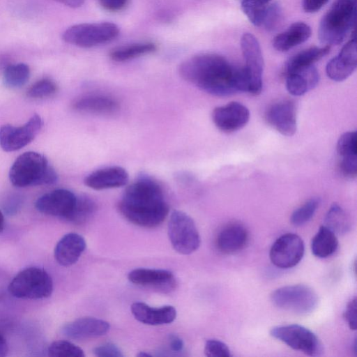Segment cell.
<instances>
[{"mask_svg": "<svg viewBox=\"0 0 357 357\" xmlns=\"http://www.w3.org/2000/svg\"><path fill=\"white\" fill-rule=\"evenodd\" d=\"M8 176L10 183L18 188L51 185L58 179L46 157L35 151L20 155L10 167Z\"/></svg>", "mask_w": 357, "mask_h": 357, "instance_id": "3957f363", "label": "cell"}, {"mask_svg": "<svg viewBox=\"0 0 357 357\" xmlns=\"http://www.w3.org/2000/svg\"><path fill=\"white\" fill-rule=\"evenodd\" d=\"M60 3L67 6L70 8H77L81 6L84 0H54Z\"/></svg>", "mask_w": 357, "mask_h": 357, "instance_id": "f6af8a7d", "label": "cell"}, {"mask_svg": "<svg viewBox=\"0 0 357 357\" xmlns=\"http://www.w3.org/2000/svg\"><path fill=\"white\" fill-rule=\"evenodd\" d=\"M336 148L340 158L357 155L356 131H349L343 133L337 141Z\"/></svg>", "mask_w": 357, "mask_h": 357, "instance_id": "e575fe53", "label": "cell"}, {"mask_svg": "<svg viewBox=\"0 0 357 357\" xmlns=\"http://www.w3.org/2000/svg\"><path fill=\"white\" fill-rule=\"evenodd\" d=\"M57 90L56 84L48 78L42 79L35 82L26 91L29 97L43 98L55 93Z\"/></svg>", "mask_w": 357, "mask_h": 357, "instance_id": "d590c367", "label": "cell"}, {"mask_svg": "<svg viewBox=\"0 0 357 357\" xmlns=\"http://www.w3.org/2000/svg\"><path fill=\"white\" fill-rule=\"evenodd\" d=\"M29 67L23 63L11 64L5 68L3 83L9 89H17L24 85L29 79Z\"/></svg>", "mask_w": 357, "mask_h": 357, "instance_id": "f546056e", "label": "cell"}, {"mask_svg": "<svg viewBox=\"0 0 357 357\" xmlns=\"http://www.w3.org/2000/svg\"><path fill=\"white\" fill-rule=\"evenodd\" d=\"M329 0H302V7L305 12L313 13L321 9Z\"/></svg>", "mask_w": 357, "mask_h": 357, "instance_id": "b9f144b4", "label": "cell"}, {"mask_svg": "<svg viewBox=\"0 0 357 357\" xmlns=\"http://www.w3.org/2000/svg\"><path fill=\"white\" fill-rule=\"evenodd\" d=\"M266 120L278 132L292 136L297 129L296 107L290 100L278 101L271 105L265 114Z\"/></svg>", "mask_w": 357, "mask_h": 357, "instance_id": "9a60e30c", "label": "cell"}, {"mask_svg": "<svg viewBox=\"0 0 357 357\" xmlns=\"http://www.w3.org/2000/svg\"><path fill=\"white\" fill-rule=\"evenodd\" d=\"M331 46L311 47L293 56L286 66V74L313 66L314 63L328 54Z\"/></svg>", "mask_w": 357, "mask_h": 357, "instance_id": "4316f807", "label": "cell"}, {"mask_svg": "<svg viewBox=\"0 0 357 357\" xmlns=\"http://www.w3.org/2000/svg\"><path fill=\"white\" fill-rule=\"evenodd\" d=\"M138 356H140V357H143V356H151L150 354H147V353H145V352H141L140 354H139L137 355Z\"/></svg>", "mask_w": 357, "mask_h": 357, "instance_id": "c3c4849f", "label": "cell"}, {"mask_svg": "<svg viewBox=\"0 0 357 357\" xmlns=\"http://www.w3.org/2000/svg\"><path fill=\"white\" fill-rule=\"evenodd\" d=\"M134 317L141 323L157 326L172 323L176 317V310L171 305L153 307L144 303L135 302L130 307Z\"/></svg>", "mask_w": 357, "mask_h": 357, "instance_id": "44dd1931", "label": "cell"}, {"mask_svg": "<svg viewBox=\"0 0 357 357\" xmlns=\"http://www.w3.org/2000/svg\"><path fill=\"white\" fill-rule=\"evenodd\" d=\"M47 353L52 357H84L83 350L66 340L53 342L48 347Z\"/></svg>", "mask_w": 357, "mask_h": 357, "instance_id": "836d02e7", "label": "cell"}, {"mask_svg": "<svg viewBox=\"0 0 357 357\" xmlns=\"http://www.w3.org/2000/svg\"><path fill=\"white\" fill-rule=\"evenodd\" d=\"M128 278L141 286L169 288L174 284L173 273L163 269L137 268L128 273Z\"/></svg>", "mask_w": 357, "mask_h": 357, "instance_id": "d4e9b609", "label": "cell"}, {"mask_svg": "<svg viewBox=\"0 0 357 357\" xmlns=\"http://www.w3.org/2000/svg\"><path fill=\"white\" fill-rule=\"evenodd\" d=\"M343 317L349 328L356 331L357 327L356 297H354L348 302L343 313Z\"/></svg>", "mask_w": 357, "mask_h": 357, "instance_id": "ab89813d", "label": "cell"}, {"mask_svg": "<svg viewBox=\"0 0 357 357\" xmlns=\"http://www.w3.org/2000/svg\"><path fill=\"white\" fill-rule=\"evenodd\" d=\"M271 335L291 349L310 356H318L323 353V345L317 336L307 328L298 324L275 326Z\"/></svg>", "mask_w": 357, "mask_h": 357, "instance_id": "9c48e42d", "label": "cell"}, {"mask_svg": "<svg viewBox=\"0 0 357 357\" xmlns=\"http://www.w3.org/2000/svg\"><path fill=\"white\" fill-rule=\"evenodd\" d=\"M271 300L277 307L298 315L310 314L318 304L317 293L304 284L280 287L272 292Z\"/></svg>", "mask_w": 357, "mask_h": 357, "instance_id": "8992f818", "label": "cell"}, {"mask_svg": "<svg viewBox=\"0 0 357 357\" xmlns=\"http://www.w3.org/2000/svg\"><path fill=\"white\" fill-rule=\"evenodd\" d=\"M118 208L130 222L149 228L160 225L169 213L161 187L148 177H141L128 186Z\"/></svg>", "mask_w": 357, "mask_h": 357, "instance_id": "7a4b0ae2", "label": "cell"}, {"mask_svg": "<svg viewBox=\"0 0 357 357\" xmlns=\"http://www.w3.org/2000/svg\"><path fill=\"white\" fill-rule=\"evenodd\" d=\"M324 225L331 229L336 235L348 233L351 228L349 216L337 204H333L327 211Z\"/></svg>", "mask_w": 357, "mask_h": 357, "instance_id": "83f0119b", "label": "cell"}, {"mask_svg": "<svg viewBox=\"0 0 357 357\" xmlns=\"http://www.w3.org/2000/svg\"><path fill=\"white\" fill-rule=\"evenodd\" d=\"M319 75L314 66L286 74V88L294 96H300L318 84Z\"/></svg>", "mask_w": 357, "mask_h": 357, "instance_id": "603a6c76", "label": "cell"}, {"mask_svg": "<svg viewBox=\"0 0 357 357\" xmlns=\"http://www.w3.org/2000/svg\"><path fill=\"white\" fill-rule=\"evenodd\" d=\"M77 196L66 189H56L38 198L36 208L41 213L66 220L72 212Z\"/></svg>", "mask_w": 357, "mask_h": 357, "instance_id": "5bb4252c", "label": "cell"}, {"mask_svg": "<svg viewBox=\"0 0 357 357\" xmlns=\"http://www.w3.org/2000/svg\"><path fill=\"white\" fill-rule=\"evenodd\" d=\"M8 351L6 340L3 335L0 333V357L6 356Z\"/></svg>", "mask_w": 357, "mask_h": 357, "instance_id": "bcb514c9", "label": "cell"}, {"mask_svg": "<svg viewBox=\"0 0 357 357\" xmlns=\"http://www.w3.org/2000/svg\"><path fill=\"white\" fill-rule=\"evenodd\" d=\"M10 294L23 299H41L49 297L53 291L50 275L43 268L29 267L19 272L8 286Z\"/></svg>", "mask_w": 357, "mask_h": 357, "instance_id": "5b68a950", "label": "cell"}, {"mask_svg": "<svg viewBox=\"0 0 357 357\" xmlns=\"http://www.w3.org/2000/svg\"><path fill=\"white\" fill-rule=\"evenodd\" d=\"M181 77L203 91L224 97L236 92H248V84L243 68H236L216 54H201L181 63Z\"/></svg>", "mask_w": 357, "mask_h": 357, "instance_id": "6da1fadb", "label": "cell"}, {"mask_svg": "<svg viewBox=\"0 0 357 357\" xmlns=\"http://www.w3.org/2000/svg\"><path fill=\"white\" fill-rule=\"evenodd\" d=\"M249 234L247 229L239 223H230L218 233L215 244L220 252L233 254L243 250L247 245Z\"/></svg>", "mask_w": 357, "mask_h": 357, "instance_id": "d6986e66", "label": "cell"}, {"mask_svg": "<svg viewBox=\"0 0 357 357\" xmlns=\"http://www.w3.org/2000/svg\"><path fill=\"white\" fill-rule=\"evenodd\" d=\"M356 13V0H335L320 21L319 40L329 46L342 43L354 27Z\"/></svg>", "mask_w": 357, "mask_h": 357, "instance_id": "277c9868", "label": "cell"}, {"mask_svg": "<svg viewBox=\"0 0 357 357\" xmlns=\"http://www.w3.org/2000/svg\"><path fill=\"white\" fill-rule=\"evenodd\" d=\"M337 235L324 225L319 227L311 242L312 254L321 259L331 256L337 250Z\"/></svg>", "mask_w": 357, "mask_h": 357, "instance_id": "484cf974", "label": "cell"}, {"mask_svg": "<svg viewBox=\"0 0 357 357\" xmlns=\"http://www.w3.org/2000/svg\"><path fill=\"white\" fill-rule=\"evenodd\" d=\"M96 356L99 357H123L121 350L114 344L105 343L96 347L93 350Z\"/></svg>", "mask_w": 357, "mask_h": 357, "instance_id": "f35d334b", "label": "cell"}, {"mask_svg": "<svg viewBox=\"0 0 357 357\" xmlns=\"http://www.w3.org/2000/svg\"><path fill=\"white\" fill-rule=\"evenodd\" d=\"M304 243L297 234L288 233L280 236L272 245L269 257L276 267L287 269L295 266L303 257Z\"/></svg>", "mask_w": 357, "mask_h": 357, "instance_id": "7c38bea8", "label": "cell"}, {"mask_svg": "<svg viewBox=\"0 0 357 357\" xmlns=\"http://www.w3.org/2000/svg\"><path fill=\"white\" fill-rule=\"evenodd\" d=\"M204 353L208 357H230L231 351L223 342L211 339L208 340L204 346Z\"/></svg>", "mask_w": 357, "mask_h": 357, "instance_id": "74e56055", "label": "cell"}, {"mask_svg": "<svg viewBox=\"0 0 357 357\" xmlns=\"http://www.w3.org/2000/svg\"><path fill=\"white\" fill-rule=\"evenodd\" d=\"M85 239L79 234L70 232L64 235L54 248L56 261L61 266L75 264L86 248Z\"/></svg>", "mask_w": 357, "mask_h": 357, "instance_id": "ffe728a7", "label": "cell"}, {"mask_svg": "<svg viewBox=\"0 0 357 357\" xmlns=\"http://www.w3.org/2000/svg\"><path fill=\"white\" fill-rule=\"evenodd\" d=\"M128 0H98L100 5L109 11H119L122 10Z\"/></svg>", "mask_w": 357, "mask_h": 357, "instance_id": "7bdbcfd3", "label": "cell"}, {"mask_svg": "<svg viewBox=\"0 0 357 357\" xmlns=\"http://www.w3.org/2000/svg\"><path fill=\"white\" fill-rule=\"evenodd\" d=\"M311 33V28L307 24L296 22L273 38V46L279 52H287L307 40Z\"/></svg>", "mask_w": 357, "mask_h": 357, "instance_id": "7402d4cb", "label": "cell"}, {"mask_svg": "<svg viewBox=\"0 0 357 357\" xmlns=\"http://www.w3.org/2000/svg\"><path fill=\"white\" fill-rule=\"evenodd\" d=\"M168 236L174 250L182 255L191 254L200 245L201 238L194 220L181 211L172 213Z\"/></svg>", "mask_w": 357, "mask_h": 357, "instance_id": "ba28073f", "label": "cell"}, {"mask_svg": "<svg viewBox=\"0 0 357 357\" xmlns=\"http://www.w3.org/2000/svg\"><path fill=\"white\" fill-rule=\"evenodd\" d=\"M319 204V197H312L308 199L292 213L290 218L291 223L296 227H300L309 222L314 215Z\"/></svg>", "mask_w": 357, "mask_h": 357, "instance_id": "d6a6232c", "label": "cell"}, {"mask_svg": "<svg viewBox=\"0 0 357 357\" xmlns=\"http://www.w3.org/2000/svg\"><path fill=\"white\" fill-rule=\"evenodd\" d=\"M109 324L95 317H82L63 326L62 333L73 340H85L104 335L109 330Z\"/></svg>", "mask_w": 357, "mask_h": 357, "instance_id": "e0dca14e", "label": "cell"}, {"mask_svg": "<svg viewBox=\"0 0 357 357\" xmlns=\"http://www.w3.org/2000/svg\"><path fill=\"white\" fill-rule=\"evenodd\" d=\"M169 347L174 351H180L183 349L184 344L183 340L175 335H172L169 337Z\"/></svg>", "mask_w": 357, "mask_h": 357, "instance_id": "ee69618b", "label": "cell"}, {"mask_svg": "<svg viewBox=\"0 0 357 357\" xmlns=\"http://www.w3.org/2000/svg\"><path fill=\"white\" fill-rule=\"evenodd\" d=\"M129 179L127 171L121 167H109L91 172L84 178V184L90 188L100 190L126 185Z\"/></svg>", "mask_w": 357, "mask_h": 357, "instance_id": "ac0fdd59", "label": "cell"}, {"mask_svg": "<svg viewBox=\"0 0 357 357\" xmlns=\"http://www.w3.org/2000/svg\"><path fill=\"white\" fill-rule=\"evenodd\" d=\"M119 29L114 23H83L73 25L63 33L67 43L84 48L95 47L115 39Z\"/></svg>", "mask_w": 357, "mask_h": 357, "instance_id": "52a82bcc", "label": "cell"}, {"mask_svg": "<svg viewBox=\"0 0 357 357\" xmlns=\"http://www.w3.org/2000/svg\"><path fill=\"white\" fill-rule=\"evenodd\" d=\"M42 118L33 114L21 126L6 124L0 128V146L6 152L21 149L31 143L42 128Z\"/></svg>", "mask_w": 357, "mask_h": 357, "instance_id": "8fae6325", "label": "cell"}, {"mask_svg": "<svg viewBox=\"0 0 357 357\" xmlns=\"http://www.w3.org/2000/svg\"><path fill=\"white\" fill-rule=\"evenodd\" d=\"M250 111L241 102L233 101L215 107L212 112L215 126L224 132H233L243 128L249 121Z\"/></svg>", "mask_w": 357, "mask_h": 357, "instance_id": "4fadbf2b", "label": "cell"}, {"mask_svg": "<svg viewBox=\"0 0 357 357\" xmlns=\"http://www.w3.org/2000/svg\"><path fill=\"white\" fill-rule=\"evenodd\" d=\"M282 16L280 5L278 2H271L268 5L261 26L267 31H274L280 25Z\"/></svg>", "mask_w": 357, "mask_h": 357, "instance_id": "8d00e7d4", "label": "cell"}, {"mask_svg": "<svg viewBox=\"0 0 357 357\" xmlns=\"http://www.w3.org/2000/svg\"><path fill=\"white\" fill-rule=\"evenodd\" d=\"M72 107L77 112L95 114H111L119 108L116 100L102 95L82 96L74 100Z\"/></svg>", "mask_w": 357, "mask_h": 357, "instance_id": "cb8c5ba5", "label": "cell"}, {"mask_svg": "<svg viewBox=\"0 0 357 357\" xmlns=\"http://www.w3.org/2000/svg\"><path fill=\"white\" fill-rule=\"evenodd\" d=\"M241 48L245 61L243 67L248 83V93L259 95L262 90L264 59L257 38L250 33H245L241 38Z\"/></svg>", "mask_w": 357, "mask_h": 357, "instance_id": "30bf717a", "label": "cell"}, {"mask_svg": "<svg viewBox=\"0 0 357 357\" xmlns=\"http://www.w3.org/2000/svg\"><path fill=\"white\" fill-rule=\"evenodd\" d=\"M357 66V52L355 38L349 40L339 54L331 59L326 67L327 76L335 82L347 79Z\"/></svg>", "mask_w": 357, "mask_h": 357, "instance_id": "2e32d148", "label": "cell"}, {"mask_svg": "<svg viewBox=\"0 0 357 357\" xmlns=\"http://www.w3.org/2000/svg\"><path fill=\"white\" fill-rule=\"evenodd\" d=\"M96 203L86 195L77 197L74 208L66 220L75 225L86 222L95 213Z\"/></svg>", "mask_w": 357, "mask_h": 357, "instance_id": "4dcf8cb0", "label": "cell"}, {"mask_svg": "<svg viewBox=\"0 0 357 357\" xmlns=\"http://www.w3.org/2000/svg\"><path fill=\"white\" fill-rule=\"evenodd\" d=\"M340 169L348 177H355L357 174V155L341 158Z\"/></svg>", "mask_w": 357, "mask_h": 357, "instance_id": "60d3db41", "label": "cell"}, {"mask_svg": "<svg viewBox=\"0 0 357 357\" xmlns=\"http://www.w3.org/2000/svg\"><path fill=\"white\" fill-rule=\"evenodd\" d=\"M5 227V219L4 215L0 210V233H1Z\"/></svg>", "mask_w": 357, "mask_h": 357, "instance_id": "7dc6e473", "label": "cell"}, {"mask_svg": "<svg viewBox=\"0 0 357 357\" xmlns=\"http://www.w3.org/2000/svg\"><path fill=\"white\" fill-rule=\"evenodd\" d=\"M271 1L241 0V9L252 24L261 27Z\"/></svg>", "mask_w": 357, "mask_h": 357, "instance_id": "1f68e13d", "label": "cell"}, {"mask_svg": "<svg viewBox=\"0 0 357 357\" xmlns=\"http://www.w3.org/2000/svg\"><path fill=\"white\" fill-rule=\"evenodd\" d=\"M155 50L156 45L153 43H139L114 49L110 52L109 56L113 61L123 62L151 53Z\"/></svg>", "mask_w": 357, "mask_h": 357, "instance_id": "f1b7e54d", "label": "cell"}]
</instances>
